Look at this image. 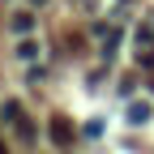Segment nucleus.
<instances>
[{"instance_id":"1","label":"nucleus","mask_w":154,"mask_h":154,"mask_svg":"<svg viewBox=\"0 0 154 154\" xmlns=\"http://www.w3.org/2000/svg\"><path fill=\"white\" fill-rule=\"evenodd\" d=\"M51 141L56 146H73V124H69V116H60V111L51 116Z\"/></svg>"},{"instance_id":"2","label":"nucleus","mask_w":154,"mask_h":154,"mask_svg":"<svg viewBox=\"0 0 154 154\" xmlns=\"http://www.w3.org/2000/svg\"><path fill=\"white\" fill-rule=\"evenodd\" d=\"M128 120H133V124H146V120H150V103H133V107H128Z\"/></svg>"},{"instance_id":"3","label":"nucleus","mask_w":154,"mask_h":154,"mask_svg":"<svg viewBox=\"0 0 154 154\" xmlns=\"http://www.w3.org/2000/svg\"><path fill=\"white\" fill-rule=\"evenodd\" d=\"M30 26H34L30 13H17V17H13V30H30Z\"/></svg>"},{"instance_id":"4","label":"nucleus","mask_w":154,"mask_h":154,"mask_svg":"<svg viewBox=\"0 0 154 154\" xmlns=\"http://www.w3.org/2000/svg\"><path fill=\"white\" fill-rule=\"evenodd\" d=\"M17 51H22V56H26V60H34V56H38V43H34V38H26V43H22V47H17Z\"/></svg>"},{"instance_id":"5","label":"nucleus","mask_w":154,"mask_h":154,"mask_svg":"<svg viewBox=\"0 0 154 154\" xmlns=\"http://www.w3.org/2000/svg\"><path fill=\"white\" fill-rule=\"evenodd\" d=\"M0 154H9V150H5V141H0Z\"/></svg>"},{"instance_id":"6","label":"nucleus","mask_w":154,"mask_h":154,"mask_svg":"<svg viewBox=\"0 0 154 154\" xmlns=\"http://www.w3.org/2000/svg\"><path fill=\"white\" fill-rule=\"evenodd\" d=\"M34 5H43V0H34Z\"/></svg>"}]
</instances>
